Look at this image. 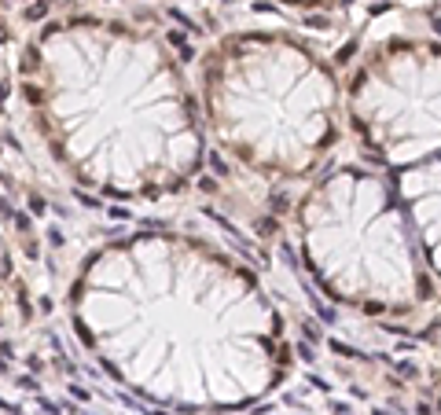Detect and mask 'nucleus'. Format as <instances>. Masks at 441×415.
I'll list each match as a JSON object with an SVG mask.
<instances>
[{
    "instance_id": "obj_1",
    "label": "nucleus",
    "mask_w": 441,
    "mask_h": 415,
    "mask_svg": "<svg viewBox=\"0 0 441 415\" xmlns=\"http://www.w3.org/2000/svg\"><path fill=\"white\" fill-rule=\"evenodd\" d=\"M85 346L129 386L169 404H232L283 371V327L254 276L184 235L96 250L70 287Z\"/></svg>"
},
{
    "instance_id": "obj_2",
    "label": "nucleus",
    "mask_w": 441,
    "mask_h": 415,
    "mask_svg": "<svg viewBox=\"0 0 441 415\" xmlns=\"http://www.w3.org/2000/svg\"><path fill=\"white\" fill-rule=\"evenodd\" d=\"M18 81L52 155L92 191L169 195L202 162L195 100L155 30L100 15L48 22L26 44Z\"/></svg>"
},
{
    "instance_id": "obj_3",
    "label": "nucleus",
    "mask_w": 441,
    "mask_h": 415,
    "mask_svg": "<svg viewBox=\"0 0 441 415\" xmlns=\"http://www.w3.org/2000/svg\"><path fill=\"white\" fill-rule=\"evenodd\" d=\"M202 118L221 151L261 176L317 173L342 136L346 88L287 34H232L202 55Z\"/></svg>"
},
{
    "instance_id": "obj_4",
    "label": "nucleus",
    "mask_w": 441,
    "mask_h": 415,
    "mask_svg": "<svg viewBox=\"0 0 441 415\" xmlns=\"http://www.w3.org/2000/svg\"><path fill=\"white\" fill-rule=\"evenodd\" d=\"M298 239L309 272L331 298L364 312H412L430 301L423 246L393 180L342 166L298 202Z\"/></svg>"
},
{
    "instance_id": "obj_5",
    "label": "nucleus",
    "mask_w": 441,
    "mask_h": 415,
    "mask_svg": "<svg viewBox=\"0 0 441 415\" xmlns=\"http://www.w3.org/2000/svg\"><path fill=\"white\" fill-rule=\"evenodd\" d=\"M346 118L393 169L441 155V44L390 37L364 52L346 85Z\"/></svg>"
},
{
    "instance_id": "obj_6",
    "label": "nucleus",
    "mask_w": 441,
    "mask_h": 415,
    "mask_svg": "<svg viewBox=\"0 0 441 415\" xmlns=\"http://www.w3.org/2000/svg\"><path fill=\"white\" fill-rule=\"evenodd\" d=\"M393 188H397V199L412 228H416L426 265L441 279V155H430L416 166L397 169Z\"/></svg>"
},
{
    "instance_id": "obj_7",
    "label": "nucleus",
    "mask_w": 441,
    "mask_h": 415,
    "mask_svg": "<svg viewBox=\"0 0 441 415\" xmlns=\"http://www.w3.org/2000/svg\"><path fill=\"white\" fill-rule=\"evenodd\" d=\"M280 4H291V8H335V4H346V0H280Z\"/></svg>"
}]
</instances>
